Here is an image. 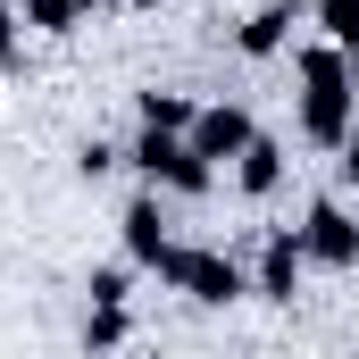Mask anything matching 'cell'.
<instances>
[{
    "mask_svg": "<svg viewBox=\"0 0 359 359\" xmlns=\"http://www.w3.org/2000/svg\"><path fill=\"white\" fill-rule=\"evenodd\" d=\"M351 126H359V76H351V50H343V42H326V50H309V59H301V134L343 151V134H351Z\"/></svg>",
    "mask_w": 359,
    "mask_h": 359,
    "instance_id": "cell-1",
    "label": "cell"
},
{
    "mask_svg": "<svg viewBox=\"0 0 359 359\" xmlns=\"http://www.w3.org/2000/svg\"><path fill=\"white\" fill-rule=\"evenodd\" d=\"M134 168L151 184H176V192H209V159L192 151V134H159V126H142V142H134Z\"/></svg>",
    "mask_w": 359,
    "mask_h": 359,
    "instance_id": "cell-2",
    "label": "cell"
},
{
    "mask_svg": "<svg viewBox=\"0 0 359 359\" xmlns=\"http://www.w3.org/2000/svg\"><path fill=\"white\" fill-rule=\"evenodd\" d=\"M159 276L168 284H184L192 301H209V309H226V301H243L251 284H243V268L226 259V251H168L159 259Z\"/></svg>",
    "mask_w": 359,
    "mask_h": 359,
    "instance_id": "cell-3",
    "label": "cell"
},
{
    "mask_svg": "<svg viewBox=\"0 0 359 359\" xmlns=\"http://www.w3.org/2000/svg\"><path fill=\"white\" fill-rule=\"evenodd\" d=\"M301 251H309V259H326V268H359V226L334 209V201H318V209H309V226H301Z\"/></svg>",
    "mask_w": 359,
    "mask_h": 359,
    "instance_id": "cell-4",
    "label": "cell"
},
{
    "mask_svg": "<svg viewBox=\"0 0 359 359\" xmlns=\"http://www.w3.org/2000/svg\"><path fill=\"white\" fill-rule=\"evenodd\" d=\"M243 142H251V117H243V109H201V117H192V151H201L209 168L243 159Z\"/></svg>",
    "mask_w": 359,
    "mask_h": 359,
    "instance_id": "cell-5",
    "label": "cell"
},
{
    "mask_svg": "<svg viewBox=\"0 0 359 359\" xmlns=\"http://www.w3.org/2000/svg\"><path fill=\"white\" fill-rule=\"evenodd\" d=\"M301 259H309V251H301V234H276L268 251H259V292H268V301H292V284H301Z\"/></svg>",
    "mask_w": 359,
    "mask_h": 359,
    "instance_id": "cell-6",
    "label": "cell"
},
{
    "mask_svg": "<svg viewBox=\"0 0 359 359\" xmlns=\"http://www.w3.org/2000/svg\"><path fill=\"white\" fill-rule=\"evenodd\" d=\"M126 251H134L142 268H159V259L176 251V243H168V217H159V201H134V209H126Z\"/></svg>",
    "mask_w": 359,
    "mask_h": 359,
    "instance_id": "cell-7",
    "label": "cell"
},
{
    "mask_svg": "<svg viewBox=\"0 0 359 359\" xmlns=\"http://www.w3.org/2000/svg\"><path fill=\"white\" fill-rule=\"evenodd\" d=\"M234 176H243V192H276V176H284V151L251 134V142H243V168H234Z\"/></svg>",
    "mask_w": 359,
    "mask_h": 359,
    "instance_id": "cell-8",
    "label": "cell"
},
{
    "mask_svg": "<svg viewBox=\"0 0 359 359\" xmlns=\"http://www.w3.org/2000/svg\"><path fill=\"white\" fill-rule=\"evenodd\" d=\"M192 117H201V109H192L184 92H142V126H159V134H192Z\"/></svg>",
    "mask_w": 359,
    "mask_h": 359,
    "instance_id": "cell-9",
    "label": "cell"
},
{
    "mask_svg": "<svg viewBox=\"0 0 359 359\" xmlns=\"http://www.w3.org/2000/svg\"><path fill=\"white\" fill-rule=\"evenodd\" d=\"M284 25H292L284 8H259V17H243V50H251V59H268V50H284Z\"/></svg>",
    "mask_w": 359,
    "mask_h": 359,
    "instance_id": "cell-10",
    "label": "cell"
},
{
    "mask_svg": "<svg viewBox=\"0 0 359 359\" xmlns=\"http://www.w3.org/2000/svg\"><path fill=\"white\" fill-rule=\"evenodd\" d=\"M318 25H326V42H359V0H318Z\"/></svg>",
    "mask_w": 359,
    "mask_h": 359,
    "instance_id": "cell-11",
    "label": "cell"
},
{
    "mask_svg": "<svg viewBox=\"0 0 359 359\" xmlns=\"http://www.w3.org/2000/svg\"><path fill=\"white\" fill-rule=\"evenodd\" d=\"M25 17H34L42 34H67V25H76L84 8H76V0H25Z\"/></svg>",
    "mask_w": 359,
    "mask_h": 359,
    "instance_id": "cell-12",
    "label": "cell"
},
{
    "mask_svg": "<svg viewBox=\"0 0 359 359\" xmlns=\"http://www.w3.org/2000/svg\"><path fill=\"white\" fill-rule=\"evenodd\" d=\"M92 301H126V268H100V276H92Z\"/></svg>",
    "mask_w": 359,
    "mask_h": 359,
    "instance_id": "cell-13",
    "label": "cell"
},
{
    "mask_svg": "<svg viewBox=\"0 0 359 359\" xmlns=\"http://www.w3.org/2000/svg\"><path fill=\"white\" fill-rule=\"evenodd\" d=\"M343 176L359 184V126H351V134H343Z\"/></svg>",
    "mask_w": 359,
    "mask_h": 359,
    "instance_id": "cell-14",
    "label": "cell"
},
{
    "mask_svg": "<svg viewBox=\"0 0 359 359\" xmlns=\"http://www.w3.org/2000/svg\"><path fill=\"white\" fill-rule=\"evenodd\" d=\"M8 50H17V17L0 8V59H8Z\"/></svg>",
    "mask_w": 359,
    "mask_h": 359,
    "instance_id": "cell-15",
    "label": "cell"
},
{
    "mask_svg": "<svg viewBox=\"0 0 359 359\" xmlns=\"http://www.w3.org/2000/svg\"><path fill=\"white\" fill-rule=\"evenodd\" d=\"M351 76H359V42H351Z\"/></svg>",
    "mask_w": 359,
    "mask_h": 359,
    "instance_id": "cell-16",
    "label": "cell"
},
{
    "mask_svg": "<svg viewBox=\"0 0 359 359\" xmlns=\"http://www.w3.org/2000/svg\"><path fill=\"white\" fill-rule=\"evenodd\" d=\"M76 8H100V0H76Z\"/></svg>",
    "mask_w": 359,
    "mask_h": 359,
    "instance_id": "cell-17",
    "label": "cell"
}]
</instances>
